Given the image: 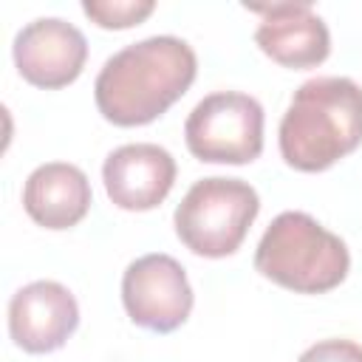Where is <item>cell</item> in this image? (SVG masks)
I'll list each match as a JSON object with an SVG mask.
<instances>
[{
  "label": "cell",
  "instance_id": "1",
  "mask_svg": "<svg viewBox=\"0 0 362 362\" xmlns=\"http://www.w3.org/2000/svg\"><path fill=\"white\" fill-rule=\"evenodd\" d=\"M198 59L189 42L161 34L116 51L99 71L93 96L99 113L119 127L156 122L195 82Z\"/></svg>",
  "mask_w": 362,
  "mask_h": 362
},
{
  "label": "cell",
  "instance_id": "2",
  "mask_svg": "<svg viewBox=\"0 0 362 362\" xmlns=\"http://www.w3.org/2000/svg\"><path fill=\"white\" fill-rule=\"evenodd\" d=\"M362 144V85L348 76L303 82L280 119V156L300 173H322Z\"/></svg>",
  "mask_w": 362,
  "mask_h": 362
},
{
  "label": "cell",
  "instance_id": "3",
  "mask_svg": "<svg viewBox=\"0 0 362 362\" xmlns=\"http://www.w3.org/2000/svg\"><path fill=\"white\" fill-rule=\"evenodd\" d=\"M255 269L288 291L322 294L345 280L351 255L342 238L311 215L291 209L280 212L263 232L255 252Z\"/></svg>",
  "mask_w": 362,
  "mask_h": 362
},
{
  "label": "cell",
  "instance_id": "4",
  "mask_svg": "<svg viewBox=\"0 0 362 362\" xmlns=\"http://www.w3.org/2000/svg\"><path fill=\"white\" fill-rule=\"evenodd\" d=\"M260 212V198L240 178H201L175 206V232L181 243L201 257H226L238 252L252 221Z\"/></svg>",
  "mask_w": 362,
  "mask_h": 362
},
{
  "label": "cell",
  "instance_id": "5",
  "mask_svg": "<svg viewBox=\"0 0 362 362\" xmlns=\"http://www.w3.org/2000/svg\"><path fill=\"white\" fill-rule=\"evenodd\" d=\"M184 139L201 161L249 164L263 150V107L249 93H209L187 116Z\"/></svg>",
  "mask_w": 362,
  "mask_h": 362
},
{
  "label": "cell",
  "instance_id": "6",
  "mask_svg": "<svg viewBox=\"0 0 362 362\" xmlns=\"http://www.w3.org/2000/svg\"><path fill=\"white\" fill-rule=\"evenodd\" d=\"M122 303L136 325L170 334L181 328L192 311V286L175 257L153 252L124 269Z\"/></svg>",
  "mask_w": 362,
  "mask_h": 362
},
{
  "label": "cell",
  "instance_id": "7",
  "mask_svg": "<svg viewBox=\"0 0 362 362\" xmlns=\"http://www.w3.org/2000/svg\"><path fill=\"white\" fill-rule=\"evenodd\" d=\"M85 59V34L59 17H40L14 37V65L34 88L54 90L71 85L82 74Z\"/></svg>",
  "mask_w": 362,
  "mask_h": 362
},
{
  "label": "cell",
  "instance_id": "8",
  "mask_svg": "<svg viewBox=\"0 0 362 362\" xmlns=\"http://www.w3.org/2000/svg\"><path fill=\"white\" fill-rule=\"evenodd\" d=\"M76 325L79 305L62 283L34 280L8 303V334L28 354H51L62 348Z\"/></svg>",
  "mask_w": 362,
  "mask_h": 362
},
{
  "label": "cell",
  "instance_id": "9",
  "mask_svg": "<svg viewBox=\"0 0 362 362\" xmlns=\"http://www.w3.org/2000/svg\"><path fill=\"white\" fill-rule=\"evenodd\" d=\"M107 198L127 212L156 209L173 189L175 158L158 144H122L102 164Z\"/></svg>",
  "mask_w": 362,
  "mask_h": 362
},
{
  "label": "cell",
  "instance_id": "10",
  "mask_svg": "<svg viewBox=\"0 0 362 362\" xmlns=\"http://www.w3.org/2000/svg\"><path fill=\"white\" fill-rule=\"evenodd\" d=\"M260 14L255 42L266 57L286 68H314L331 54V34L311 3L246 6Z\"/></svg>",
  "mask_w": 362,
  "mask_h": 362
},
{
  "label": "cell",
  "instance_id": "11",
  "mask_svg": "<svg viewBox=\"0 0 362 362\" xmlns=\"http://www.w3.org/2000/svg\"><path fill=\"white\" fill-rule=\"evenodd\" d=\"M23 206L45 229L76 226L90 209V181L76 164L48 161L25 178Z\"/></svg>",
  "mask_w": 362,
  "mask_h": 362
},
{
  "label": "cell",
  "instance_id": "12",
  "mask_svg": "<svg viewBox=\"0 0 362 362\" xmlns=\"http://www.w3.org/2000/svg\"><path fill=\"white\" fill-rule=\"evenodd\" d=\"M153 0H85L82 11L99 28H133L153 14Z\"/></svg>",
  "mask_w": 362,
  "mask_h": 362
},
{
  "label": "cell",
  "instance_id": "13",
  "mask_svg": "<svg viewBox=\"0 0 362 362\" xmlns=\"http://www.w3.org/2000/svg\"><path fill=\"white\" fill-rule=\"evenodd\" d=\"M297 362H362V345L354 339H322L305 348Z\"/></svg>",
  "mask_w": 362,
  "mask_h": 362
}]
</instances>
